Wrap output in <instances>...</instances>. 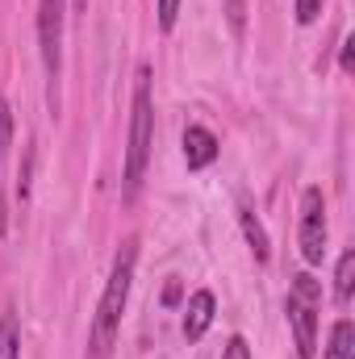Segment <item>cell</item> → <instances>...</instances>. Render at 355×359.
<instances>
[{
  "mask_svg": "<svg viewBox=\"0 0 355 359\" xmlns=\"http://www.w3.org/2000/svg\"><path fill=\"white\" fill-rule=\"evenodd\" d=\"M351 288H355V251H343L339 255V268H335V301L347 305L351 301Z\"/></svg>",
  "mask_w": 355,
  "mask_h": 359,
  "instance_id": "obj_11",
  "label": "cell"
},
{
  "mask_svg": "<svg viewBox=\"0 0 355 359\" xmlns=\"http://www.w3.org/2000/svg\"><path fill=\"white\" fill-rule=\"evenodd\" d=\"M222 359H255V355H251V343L243 334H230L226 347H222Z\"/></svg>",
  "mask_w": 355,
  "mask_h": 359,
  "instance_id": "obj_15",
  "label": "cell"
},
{
  "mask_svg": "<svg viewBox=\"0 0 355 359\" xmlns=\"http://www.w3.org/2000/svg\"><path fill=\"white\" fill-rule=\"evenodd\" d=\"M284 313H288V330H293V343H297V355L314 359L318 355V313H322V284L301 271L293 276L288 284V301H284Z\"/></svg>",
  "mask_w": 355,
  "mask_h": 359,
  "instance_id": "obj_3",
  "label": "cell"
},
{
  "mask_svg": "<svg viewBox=\"0 0 355 359\" xmlns=\"http://www.w3.org/2000/svg\"><path fill=\"white\" fill-rule=\"evenodd\" d=\"M322 4H326V0H293V13H297L301 25H314L318 13H322Z\"/></svg>",
  "mask_w": 355,
  "mask_h": 359,
  "instance_id": "obj_14",
  "label": "cell"
},
{
  "mask_svg": "<svg viewBox=\"0 0 355 359\" xmlns=\"http://www.w3.org/2000/svg\"><path fill=\"white\" fill-rule=\"evenodd\" d=\"M29 176H34V151H25V168H21V180H17V196L21 201L29 196Z\"/></svg>",
  "mask_w": 355,
  "mask_h": 359,
  "instance_id": "obj_17",
  "label": "cell"
},
{
  "mask_svg": "<svg viewBox=\"0 0 355 359\" xmlns=\"http://www.w3.org/2000/svg\"><path fill=\"white\" fill-rule=\"evenodd\" d=\"M134 268H138V238L130 234L117 247V255H113V268H109V280H105V292H100V305H96V318H92V330H88L84 359L113 355V343H117V330H121V313H126V301H130V284H134Z\"/></svg>",
  "mask_w": 355,
  "mask_h": 359,
  "instance_id": "obj_1",
  "label": "cell"
},
{
  "mask_svg": "<svg viewBox=\"0 0 355 359\" xmlns=\"http://www.w3.org/2000/svg\"><path fill=\"white\" fill-rule=\"evenodd\" d=\"M8 234V209H4V196H0V238Z\"/></svg>",
  "mask_w": 355,
  "mask_h": 359,
  "instance_id": "obj_20",
  "label": "cell"
},
{
  "mask_svg": "<svg viewBox=\"0 0 355 359\" xmlns=\"http://www.w3.org/2000/svg\"><path fill=\"white\" fill-rule=\"evenodd\" d=\"M222 13H226L230 34H234V38H243V34H247V0H226V4H222Z\"/></svg>",
  "mask_w": 355,
  "mask_h": 359,
  "instance_id": "obj_12",
  "label": "cell"
},
{
  "mask_svg": "<svg viewBox=\"0 0 355 359\" xmlns=\"http://www.w3.org/2000/svg\"><path fill=\"white\" fill-rule=\"evenodd\" d=\"M8 147H13V104L0 96V163H4Z\"/></svg>",
  "mask_w": 355,
  "mask_h": 359,
  "instance_id": "obj_13",
  "label": "cell"
},
{
  "mask_svg": "<svg viewBox=\"0 0 355 359\" xmlns=\"http://www.w3.org/2000/svg\"><path fill=\"white\" fill-rule=\"evenodd\" d=\"M239 226H243V238H247V247H251V255H255V264H267L272 259V243H267V230L264 222L255 217V209L243 201L239 205Z\"/></svg>",
  "mask_w": 355,
  "mask_h": 359,
  "instance_id": "obj_8",
  "label": "cell"
},
{
  "mask_svg": "<svg viewBox=\"0 0 355 359\" xmlns=\"http://www.w3.org/2000/svg\"><path fill=\"white\" fill-rule=\"evenodd\" d=\"M297 243H301V259L309 268H318L326 259V196L322 188H305L301 192V226H297Z\"/></svg>",
  "mask_w": 355,
  "mask_h": 359,
  "instance_id": "obj_4",
  "label": "cell"
},
{
  "mask_svg": "<svg viewBox=\"0 0 355 359\" xmlns=\"http://www.w3.org/2000/svg\"><path fill=\"white\" fill-rule=\"evenodd\" d=\"M76 8H88V0H76Z\"/></svg>",
  "mask_w": 355,
  "mask_h": 359,
  "instance_id": "obj_21",
  "label": "cell"
},
{
  "mask_svg": "<svg viewBox=\"0 0 355 359\" xmlns=\"http://www.w3.org/2000/svg\"><path fill=\"white\" fill-rule=\"evenodd\" d=\"M151 63H138L134 72V100H130V142H126V176H121V196L134 201L147 163H151V142H155V96H151Z\"/></svg>",
  "mask_w": 355,
  "mask_h": 359,
  "instance_id": "obj_2",
  "label": "cell"
},
{
  "mask_svg": "<svg viewBox=\"0 0 355 359\" xmlns=\"http://www.w3.org/2000/svg\"><path fill=\"white\" fill-rule=\"evenodd\" d=\"M155 13H159V29H163V34H168V29H176L180 0H159V4H155Z\"/></svg>",
  "mask_w": 355,
  "mask_h": 359,
  "instance_id": "obj_16",
  "label": "cell"
},
{
  "mask_svg": "<svg viewBox=\"0 0 355 359\" xmlns=\"http://www.w3.org/2000/svg\"><path fill=\"white\" fill-rule=\"evenodd\" d=\"M180 297H184V284L172 276V280H168V288H163V305H176Z\"/></svg>",
  "mask_w": 355,
  "mask_h": 359,
  "instance_id": "obj_18",
  "label": "cell"
},
{
  "mask_svg": "<svg viewBox=\"0 0 355 359\" xmlns=\"http://www.w3.org/2000/svg\"><path fill=\"white\" fill-rule=\"evenodd\" d=\"M0 359H21V322L13 309L0 313Z\"/></svg>",
  "mask_w": 355,
  "mask_h": 359,
  "instance_id": "obj_10",
  "label": "cell"
},
{
  "mask_svg": "<svg viewBox=\"0 0 355 359\" xmlns=\"http://www.w3.org/2000/svg\"><path fill=\"white\" fill-rule=\"evenodd\" d=\"M326 359H355V326H351V318H339V322H335Z\"/></svg>",
  "mask_w": 355,
  "mask_h": 359,
  "instance_id": "obj_9",
  "label": "cell"
},
{
  "mask_svg": "<svg viewBox=\"0 0 355 359\" xmlns=\"http://www.w3.org/2000/svg\"><path fill=\"white\" fill-rule=\"evenodd\" d=\"M339 67H343V72H351V67H355V38H347V42H343V55H339Z\"/></svg>",
  "mask_w": 355,
  "mask_h": 359,
  "instance_id": "obj_19",
  "label": "cell"
},
{
  "mask_svg": "<svg viewBox=\"0 0 355 359\" xmlns=\"http://www.w3.org/2000/svg\"><path fill=\"white\" fill-rule=\"evenodd\" d=\"M38 50L51 76V104H55V84L63 72V0H38Z\"/></svg>",
  "mask_w": 355,
  "mask_h": 359,
  "instance_id": "obj_5",
  "label": "cell"
},
{
  "mask_svg": "<svg viewBox=\"0 0 355 359\" xmlns=\"http://www.w3.org/2000/svg\"><path fill=\"white\" fill-rule=\"evenodd\" d=\"M217 155H222V142H217L213 130H205V126L184 130V163H188V172H205L209 163H217Z\"/></svg>",
  "mask_w": 355,
  "mask_h": 359,
  "instance_id": "obj_6",
  "label": "cell"
},
{
  "mask_svg": "<svg viewBox=\"0 0 355 359\" xmlns=\"http://www.w3.org/2000/svg\"><path fill=\"white\" fill-rule=\"evenodd\" d=\"M213 313H217V297H213L209 288H196V292L188 297V305H184V339H188V343L205 339V330L213 326Z\"/></svg>",
  "mask_w": 355,
  "mask_h": 359,
  "instance_id": "obj_7",
  "label": "cell"
}]
</instances>
